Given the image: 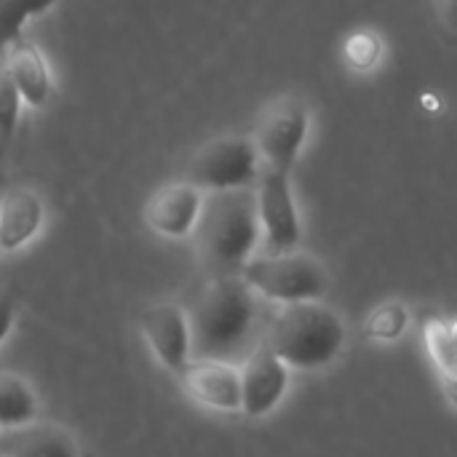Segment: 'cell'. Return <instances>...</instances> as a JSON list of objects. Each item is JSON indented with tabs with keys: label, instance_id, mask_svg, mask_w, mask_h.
I'll return each mask as SVG.
<instances>
[{
	"label": "cell",
	"instance_id": "6da1fadb",
	"mask_svg": "<svg viewBox=\"0 0 457 457\" xmlns=\"http://www.w3.org/2000/svg\"><path fill=\"white\" fill-rule=\"evenodd\" d=\"M193 359L244 361L260 343V297L241 276H217L187 308Z\"/></svg>",
	"mask_w": 457,
	"mask_h": 457
},
{
	"label": "cell",
	"instance_id": "7a4b0ae2",
	"mask_svg": "<svg viewBox=\"0 0 457 457\" xmlns=\"http://www.w3.org/2000/svg\"><path fill=\"white\" fill-rule=\"evenodd\" d=\"M193 238L209 278L238 276L262 244L254 187L206 193Z\"/></svg>",
	"mask_w": 457,
	"mask_h": 457
},
{
	"label": "cell",
	"instance_id": "3957f363",
	"mask_svg": "<svg viewBox=\"0 0 457 457\" xmlns=\"http://www.w3.org/2000/svg\"><path fill=\"white\" fill-rule=\"evenodd\" d=\"M262 340L289 370H321L345 345L343 319L321 300L278 305Z\"/></svg>",
	"mask_w": 457,
	"mask_h": 457
},
{
	"label": "cell",
	"instance_id": "277c9868",
	"mask_svg": "<svg viewBox=\"0 0 457 457\" xmlns=\"http://www.w3.org/2000/svg\"><path fill=\"white\" fill-rule=\"evenodd\" d=\"M238 276L260 300L276 305L321 300L329 292V273L324 262L297 249L281 254H254Z\"/></svg>",
	"mask_w": 457,
	"mask_h": 457
},
{
	"label": "cell",
	"instance_id": "5b68a950",
	"mask_svg": "<svg viewBox=\"0 0 457 457\" xmlns=\"http://www.w3.org/2000/svg\"><path fill=\"white\" fill-rule=\"evenodd\" d=\"M262 174V161L252 137L225 134L204 142L185 163L182 179L201 193L254 187Z\"/></svg>",
	"mask_w": 457,
	"mask_h": 457
},
{
	"label": "cell",
	"instance_id": "8992f818",
	"mask_svg": "<svg viewBox=\"0 0 457 457\" xmlns=\"http://www.w3.org/2000/svg\"><path fill=\"white\" fill-rule=\"evenodd\" d=\"M311 134V107L295 94H284L268 102L254 123L252 142L262 161V169L292 174Z\"/></svg>",
	"mask_w": 457,
	"mask_h": 457
},
{
	"label": "cell",
	"instance_id": "52a82bcc",
	"mask_svg": "<svg viewBox=\"0 0 457 457\" xmlns=\"http://www.w3.org/2000/svg\"><path fill=\"white\" fill-rule=\"evenodd\" d=\"M254 198L265 254L295 252L303 238V222L292 193V174L262 169L254 185Z\"/></svg>",
	"mask_w": 457,
	"mask_h": 457
},
{
	"label": "cell",
	"instance_id": "ba28073f",
	"mask_svg": "<svg viewBox=\"0 0 457 457\" xmlns=\"http://www.w3.org/2000/svg\"><path fill=\"white\" fill-rule=\"evenodd\" d=\"M238 372H241V412L246 418L270 415L287 396L292 370L270 351V345L262 337L246 353Z\"/></svg>",
	"mask_w": 457,
	"mask_h": 457
},
{
	"label": "cell",
	"instance_id": "9c48e42d",
	"mask_svg": "<svg viewBox=\"0 0 457 457\" xmlns=\"http://www.w3.org/2000/svg\"><path fill=\"white\" fill-rule=\"evenodd\" d=\"M139 332L163 370L177 375L193 359L187 308H182L177 303L147 305L139 313Z\"/></svg>",
	"mask_w": 457,
	"mask_h": 457
},
{
	"label": "cell",
	"instance_id": "30bf717a",
	"mask_svg": "<svg viewBox=\"0 0 457 457\" xmlns=\"http://www.w3.org/2000/svg\"><path fill=\"white\" fill-rule=\"evenodd\" d=\"M182 391L201 407L217 412H241L238 364L217 359H190L179 372Z\"/></svg>",
	"mask_w": 457,
	"mask_h": 457
},
{
	"label": "cell",
	"instance_id": "8fae6325",
	"mask_svg": "<svg viewBox=\"0 0 457 457\" xmlns=\"http://www.w3.org/2000/svg\"><path fill=\"white\" fill-rule=\"evenodd\" d=\"M204 195L185 179L161 185L145 204V225L161 238H187L204 209Z\"/></svg>",
	"mask_w": 457,
	"mask_h": 457
},
{
	"label": "cell",
	"instance_id": "7c38bea8",
	"mask_svg": "<svg viewBox=\"0 0 457 457\" xmlns=\"http://www.w3.org/2000/svg\"><path fill=\"white\" fill-rule=\"evenodd\" d=\"M46 222V204L27 185L0 187V254L19 252L37 238Z\"/></svg>",
	"mask_w": 457,
	"mask_h": 457
},
{
	"label": "cell",
	"instance_id": "4fadbf2b",
	"mask_svg": "<svg viewBox=\"0 0 457 457\" xmlns=\"http://www.w3.org/2000/svg\"><path fill=\"white\" fill-rule=\"evenodd\" d=\"M0 54L5 59V67H8L24 104L32 110H43L54 94V72H51L46 54L35 43L21 40V37L13 40Z\"/></svg>",
	"mask_w": 457,
	"mask_h": 457
},
{
	"label": "cell",
	"instance_id": "5bb4252c",
	"mask_svg": "<svg viewBox=\"0 0 457 457\" xmlns=\"http://www.w3.org/2000/svg\"><path fill=\"white\" fill-rule=\"evenodd\" d=\"M0 457H83L75 436L54 423L32 420L0 431Z\"/></svg>",
	"mask_w": 457,
	"mask_h": 457
},
{
	"label": "cell",
	"instance_id": "9a60e30c",
	"mask_svg": "<svg viewBox=\"0 0 457 457\" xmlns=\"http://www.w3.org/2000/svg\"><path fill=\"white\" fill-rule=\"evenodd\" d=\"M40 404L32 386L13 372H0V431L37 420Z\"/></svg>",
	"mask_w": 457,
	"mask_h": 457
},
{
	"label": "cell",
	"instance_id": "2e32d148",
	"mask_svg": "<svg viewBox=\"0 0 457 457\" xmlns=\"http://www.w3.org/2000/svg\"><path fill=\"white\" fill-rule=\"evenodd\" d=\"M59 0H0V51L21 37L29 19L43 16Z\"/></svg>",
	"mask_w": 457,
	"mask_h": 457
},
{
	"label": "cell",
	"instance_id": "e0dca14e",
	"mask_svg": "<svg viewBox=\"0 0 457 457\" xmlns=\"http://www.w3.org/2000/svg\"><path fill=\"white\" fill-rule=\"evenodd\" d=\"M21 110H24V99L5 67V59L0 54V145L3 150L8 147V142L13 139L19 120H21Z\"/></svg>",
	"mask_w": 457,
	"mask_h": 457
},
{
	"label": "cell",
	"instance_id": "ac0fdd59",
	"mask_svg": "<svg viewBox=\"0 0 457 457\" xmlns=\"http://www.w3.org/2000/svg\"><path fill=\"white\" fill-rule=\"evenodd\" d=\"M407 324H410L407 308H404L402 303H388V305H383V308H378V311L372 313L367 329H370L372 337L391 343V340H399V337L404 335Z\"/></svg>",
	"mask_w": 457,
	"mask_h": 457
},
{
	"label": "cell",
	"instance_id": "d6986e66",
	"mask_svg": "<svg viewBox=\"0 0 457 457\" xmlns=\"http://www.w3.org/2000/svg\"><path fill=\"white\" fill-rule=\"evenodd\" d=\"M348 51H351V62L356 67H375L380 59V40L375 35H353L348 40Z\"/></svg>",
	"mask_w": 457,
	"mask_h": 457
},
{
	"label": "cell",
	"instance_id": "ffe728a7",
	"mask_svg": "<svg viewBox=\"0 0 457 457\" xmlns=\"http://www.w3.org/2000/svg\"><path fill=\"white\" fill-rule=\"evenodd\" d=\"M13 324H16V305L8 295H0V345L8 340Z\"/></svg>",
	"mask_w": 457,
	"mask_h": 457
},
{
	"label": "cell",
	"instance_id": "44dd1931",
	"mask_svg": "<svg viewBox=\"0 0 457 457\" xmlns=\"http://www.w3.org/2000/svg\"><path fill=\"white\" fill-rule=\"evenodd\" d=\"M436 8H439L445 24H447L453 32H457V0H436Z\"/></svg>",
	"mask_w": 457,
	"mask_h": 457
},
{
	"label": "cell",
	"instance_id": "7402d4cb",
	"mask_svg": "<svg viewBox=\"0 0 457 457\" xmlns=\"http://www.w3.org/2000/svg\"><path fill=\"white\" fill-rule=\"evenodd\" d=\"M453 340H455V345H457V324L453 327Z\"/></svg>",
	"mask_w": 457,
	"mask_h": 457
},
{
	"label": "cell",
	"instance_id": "603a6c76",
	"mask_svg": "<svg viewBox=\"0 0 457 457\" xmlns=\"http://www.w3.org/2000/svg\"><path fill=\"white\" fill-rule=\"evenodd\" d=\"M0 155H3V145H0Z\"/></svg>",
	"mask_w": 457,
	"mask_h": 457
}]
</instances>
